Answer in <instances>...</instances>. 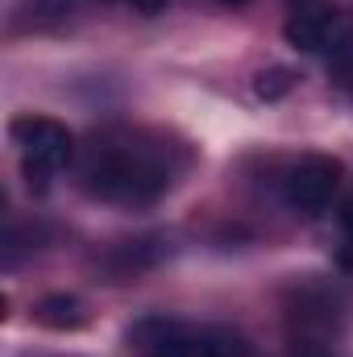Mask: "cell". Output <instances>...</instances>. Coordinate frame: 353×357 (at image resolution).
Returning <instances> with one entry per match:
<instances>
[{
    "mask_svg": "<svg viewBox=\"0 0 353 357\" xmlns=\"http://www.w3.org/2000/svg\"><path fill=\"white\" fill-rule=\"evenodd\" d=\"M191 167L187 142H175L163 129H104L91 137L80 158V187L91 199L117 208H146L158 204L183 171Z\"/></svg>",
    "mask_w": 353,
    "mask_h": 357,
    "instance_id": "1",
    "label": "cell"
},
{
    "mask_svg": "<svg viewBox=\"0 0 353 357\" xmlns=\"http://www.w3.org/2000/svg\"><path fill=\"white\" fill-rule=\"evenodd\" d=\"M337 225H341V241H337V266H341V270H353V191H350V199L341 204V216H337Z\"/></svg>",
    "mask_w": 353,
    "mask_h": 357,
    "instance_id": "9",
    "label": "cell"
},
{
    "mask_svg": "<svg viewBox=\"0 0 353 357\" xmlns=\"http://www.w3.org/2000/svg\"><path fill=\"white\" fill-rule=\"evenodd\" d=\"M287 42L303 54H329L333 63L353 50V17L324 0H299L283 25Z\"/></svg>",
    "mask_w": 353,
    "mask_h": 357,
    "instance_id": "3",
    "label": "cell"
},
{
    "mask_svg": "<svg viewBox=\"0 0 353 357\" xmlns=\"http://www.w3.org/2000/svg\"><path fill=\"white\" fill-rule=\"evenodd\" d=\"M295 88V71H287V67H266V71H258L254 75V96L258 100H283L287 91Z\"/></svg>",
    "mask_w": 353,
    "mask_h": 357,
    "instance_id": "8",
    "label": "cell"
},
{
    "mask_svg": "<svg viewBox=\"0 0 353 357\" xmlns=\"http://www.w3.org/2000/svg\"><path fill=\"white\" fill-rule=\"evenodd\" d=\"M125 4H129L133 13H146V17H154V13H163L171 0H125Z\"/></svg>",
    "mask_w": 353,
    "mask_h": 357,
    "instance_id": "11",
    "label": "cell"
},
{
    "mask_svg": "<svg viewBox=\"0 0 353 357\" xmlns=\"http://www.w3.org/2000/svg\"><path fill=\"white\" fill-rule=\"evenodd\" d=\"M204 357H254V349L233 328H204Z\"/></svg>",
    "mask_w": 353,
    "mask_h": 357,
    "instance_id": "7",
    "label": "cell"
},
{
    "mask_svg": "<svg viewBox=\"0 0 353 357\" xmlns=\"http://www.w3.org/2000/svg\"><path fill=\"white\" fill-rule=\"evenodd\" d=\"M121 4H125V0H121Z\"/></svg>",
    "mask_w": 353,
    "mask_h": 357,
    "instance_id": "13",
    "label": "cell"
},
{
    "mask_svg": "<svg viewBox=\"0 0 353 357\" xmlns=\"http://www.w3.org/2000/svg\"><path fill=\"white\" fill-rule=\"evenodd\" d=\"M133 357H204V328H191L171 316H146L125 333Z\"/></svg>",
    "mask_w": 353,
    "mask_h": 357,
    "instance_id": "5",
    "label": "cell"
},
{
    "mask_svg": "<svg viewBox=\"0 0 353 357\" xmlns=\"http://www.w3.org/2000/svg\"><path fill=\"white\" fill-rule=\"evenodd\" d=\"M220 4H229V8H233V4H246V0H220Z\"/></svg>",
    "mask_w": 353,
    "mask_h": 357,
    "instance_id": "12",
    "label": "cell"
},
{
    "mask_svg": "<svg viewBox=\"0 0 353 357\" xmlns=\"http://www.w3.org/2000/svg\"><path fill=\"white\" fill-rule=\"evenodd\" d=\"M291 357H333V354H329L320 341H312V337H299V341H295V354H291Z\"/></svg>",
    "mask_w": 353,
    "mask_h": 357,
    "instance_id": "10",
    "label": "cell"
},
{
    "mask_svg": "<svg viewBox=\"0 0 353 357\" xmlns=\"http://www.w3.org/2000/svg\"><path fill=\"white\" fill-rule=\"evenodd\" d=\"M33 324L50 328V333H80V328H88V307L75 295H46L33 303Z\"/></svg>",
    "mask_w": 353,
    "mask_h": 357,
    "instance_id": "6",
    "label": "cell"
},
{
    "mask_svg": "<svg viewBox=\"0 0 353 357\" xmlns=\"http://www.w3.org/2000/svg\"><path fill=\"white\" fill-rule=\"evenodd\" d=\"M8 137L21 154V175L29 183V191H46L50 175L63 171L75 154V137L63 121L42 116V112H21L8 121Z\"/></svg>",
    "mask_w": 353,
    "mask_h": 357,
    "instance_id": "2",
    "label": "cell"
},
{
    "mask_svg": "<svg viewBox=\"0 0 353 357\" xmlns=\"http://www.w3.org/2000/svg\"><path fill=\"white\" fill-rule=\"evenodd\" d=\"M341 178H345L341 158H333V154H303L283 178V195H287V204L299 216H320L333 204Z\"/></svg>",
    "mask_w": 353,
    "mask_h": 357,
    "instance_id": "4",
    "label": "cell"
}]
</instances>
